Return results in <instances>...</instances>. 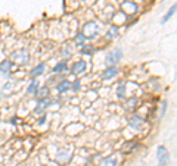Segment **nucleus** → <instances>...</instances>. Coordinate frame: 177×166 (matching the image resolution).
I'll return each mask as SVG.
<instances>
[{
	"label": "nucleus",
	"instance_id": "f257e3e1",
	"mask_svg": "<svg viewBox=\"0 0 177 166\" xmlns=\"http://www.w3.org/2000/svg\"><path fill=\"white\" fill-rule=\"evenodd\" d=\"M97 33H99V27L96 25V22L93 21H90L87 22L84 28H83V35H84V38L86 40H93L97 37Z\"/></svg>",
	"mask_w": 177,
	"mask_h": 166
},
{
	"label": "nucleus",
	"instance_id": "f03ea898",
	"mask_svg": "<svg viewBox=\"0 0 177 166\" xmlns=\"http://www.w3.org/2000/svg\"><path fill=\"white\" fill-rule=\"evenodd\" d=\"M10 59L14 60L15 63H18V65H25L30 60V53H28L27 49H19V50H16V52L12 53Z\"/></svg>",
	"mask_w": 177,
	"mask_h": 166
},
{
	"label": "nucleus",
	"instance_id": "7ed1b4c3",
	"mask_svg": "<svg viewBox=\"0 0 177 166\" xmlns=\"http://www.w3.org/2000/svg\"><path fill=\"white\" fill-rule=\"evenodd\" d=\"M121 59H123V50L121 49H114L112 52H109L106 54V63L109 66H115V63L120 62Z\"/></svg>",
	"mask_w": 177,
	"mask_h": 166
},
{
	"label": "nucleus",
	"instance_id": "20e7f679",
	"mask_svg": "<svg viewBox=\"0 0 177 166\" xmlns=\"http://www.w3.org/2000/svg\"><path fill=\"white\" fill-rule=\"evenodd\" d=\"M168 162H170V154L165 146H159L158 147V166H167Z\"/></svg>",
	"mask_w": 177,
	"mask_h": 166
},
{
	"label": "nucleus",
	"instance_id": "39448f33",
	"mask_svg": "<svg viewBox=\"0 0 177 166\" xmlns=\"http://www.w3.org/2000/svg\"><path fill=\"white\" fill-rule=\"evenodd\" d=\"M117 73H118V68L117 66H108L102 73H101V78H102L103 81H108V80H111V78H114Z\"/></svg>",
	"mask_w": 177,
	"mask_h": 166
},
{
	"label": "nucleus",
	"instance_id": "423d86ee",
	"mask_svg": "<svg viewBox=\"0 0 177 166\" xmlns=\"http://www.w3.org/2000/svg\"><path fill=\"white\" fill-rule=\"evenodd\" d=\"M86 68H87V65H86L84 60H77L72 65V68H71V72L75 73V75H80V73L86 72Z\"/></svg>",
	"mask_w": 177,
	"mask_h": 166
},
{
	"label": "nucleus",
	"instance_id": "0eeeda50",
	"mask_svg": "<svg viewBox=\"0 0 177 166\" xmlns=\"http://www.w3.org/2000/svg\"><path fill=\"white\" fill-rule=\"evenodd\" d=\"M129 124H130V126H131L133 129L139 131V129L142 128V125H143V119L137 118V116H131V118L129 119Z\"/></svg>",
	"mask_w": 177,
	"mask_h": 166
},
{
	"label": "nucleus",
	"instance_id": "6e6552de",
	"mask_svg": "<svg viewBox=\"0 0 177 166\" xmlns=\"http://www.w3.org/2000/svg\"><path fill=\"white\" fill-rule=\"evenodd\" d=\"M115 165H117V159L114 156H108V157L101 160V163H99V166H115Z\"/></svg>",
	"mask_w": 177,
	"mask_h": 166
},
{
	"label": "nucleus",
	"instance_id": "1a4fd4ad",
	"mask_svg": "<svg viewBox=\"0 0 177 166\" xmlns=\"http://www.w3.org/2000/svg\"><path fill=\"white\" fill-rule=\"evenodd\" d=\"M49 105H50V99H49V97H44V99L41 100V101H40V103H39V105H37V109H35V113H40L41 110H44V109H46V107H47Z\"/></svg>",
	"mask_w": 177,
	"mask_h": 166
},
{
	"label": "nucleus",
	"instance_id": "9d476101",
	"mask_svg": "<svg viewBox=\"0 0 177 166\" xmlns=\"http://www.w3.org/2000/svg\"><path fill=\"white\" fill-rule=\"evenodd\" d=\"M176 9H177V5H173V6H171L170 9H168V12H167V14H165V15L163 16V19H161V24H165L167 21L170 19L171 16L176 14Z\"/></svg>",
	"mask_w": 177,
	"mask_h": 166
},
{
	"label": "nucleus",
	"instance_id": "9b49d317",
	"mask_svg": "<svg viewBox=\"0 0 177 166\" xmlns=\"http://www.w3.org/2000/svg\"><path fill=\"white\" fill-rule=\"evenodd\" d=\"M43 71H44V63H39L35 68H33V69H31V77H33V78H35V77L41 75V73H43Z\"/></svg>",
	"mask_w": 177,
	"mask_h": 166
},
{
	"label": "nucleus",
	"instance_id": "f8f14e48",
	"mask_svg": "<svg viewBox=\"0 0 177 166\" xmlns=\"http://www.w3.org/2000/svg\"><path fill=\"white\" fill-rule=\"evenodd\" d=\"M10 68H12V60H3V62L0 63V72L7 73L10 71Z\"/></svg>",
	"mask_w": 177,
	"mask_h": 166
},
{
	"label": "nucleus",
	"instance_id": "ddd939ff",
	"mask_svg": "<svg viewBox=\"0 0 177 166\" xmlns=\"http://www.w3.org/2000/svg\"><path fill=\"white\" fill-rule=\"evenodd\" d=\"M69 88H71V82L69 81H62L61 84H58V87H56V90L59 93H65V91H68Z\"/></svg>",
	"mask_w": 177,
	"mask_h": 166
},
{
	"label": "nucleus",
	"instance_id": "4468645a",
	"mask_svg": "<svg viewBox=\"0 0 177 166\" xmlns=\"http://www.w3.org/2000/svg\"><path fill=\"white\" fill-rule=\"evenodd\" d=\"M37 90H39V82L33 78L31 82H30V85H28V88H27V93L28 94H35L37 93Z\"/></svg>",
	"mask_w": 177,
	"mask_h": 166
},
{
	"label": "nucleus",
	"instance_id": "2eb2a0df",
	"mask_svg": "<svg viewBox=\"0 0 177 166\" xmlns=\"http://www.w3.org/2000/svg\"><path fill=\"white\" fill-rule=\"evenodd\" d=\"M124 94H126V84L120 82L118 87H117V97L118 99H124Z\"/></svg>",
	"mask_w": 177,
	"mask_h": 166
},
{
	"label": "nucleus",
	"instance_id": "dca6fc26",
	"mask_svg": "<svg viewBox=\"0 0 177 166\" xmlns=\"http://www.w3.org/2000/svg\"><path fill=\"white\" fill-rule=\"evenodd\" d=\"M117 35H118V28H117V25H112V27L108 30L106 37H108V38H115Z\"/></svg>",
	"mask_w": 177,
	"mask_h": 166
},
{
	"label": "nucleus",
	"instance_id": "f3484780",
	"mask_svg": "<svg viewBox=\"0 0 177 166\" xmlns=\"http://www.w3.org/2000/svg\"><path fill=\"white\" fill-rule=\"evenodd\" d=\"M67 69V62H59L58 65L53 66V72H61V71H65Z\"/></svg>",
	"mask_w": 177,
	"mask_h": 166
},
{
	"label": "nucleus",
	"instance_id": "a211bd4d",
	"mask_svg": "<svg viewBox=\"0 0 177 166\" xmlns=\"http://www.w3.org/2000/svg\"><path fill=\"white\" fill-rule=\"evenodd\" d=\"M84 41H86V38H84L83 33H78V34H77V37H75V43H77V44H83Z\"/></svg>",
	"mask_w": 177,
	"mask_h": 166
},
{
	"label": "nucleus",
	"instance_id": "6ab92c4d",
	"mask_svg": "<svg viewBox=\"0 0 177 166\" xmlns=\"http://www.w3.org/2000/svg\"><path fill=\"white\" fill-rule=\"evenodd\" d=\"M92 49H93V46H90V44H88V46H84V47H83V50H81V53H84V54L88 53V54H90L92 52H93Z\"/></svg>",
	"mask_w": 177,
	"mask_h": 166
},
{
	"label": "nucleus",
	"instance_id": "aec40b11",
	"mask_svg": "<svg viewBox=\"0 0 177 166\" xmlns=\"http://www.w3.org/2000/svg\"><path fill=\"white\" fill-rule=\"evenodd\" d=\"M47 88H46V87H43V90H40V91H37V93L35 94H39V96H40V97H43V99H44V97H47V96H46V94H47Z\"/></svg>",
	"mask_w": 177,
	"mask_h": 166
},
{
	"label": "nucleus",
	"instance_id": "412c9836",
	"mask_svg": "<svg viewBox=\"0 0 177 166\" xmlns=\"http://www.w3.org/2000/svg\"><path fill=\"white\" fill-rule=\"evenodd\" d=\"M136 146H137L136 143H131V144H129L127 147H123V150H124V152H130V150H133Z\"/></svg>",
	"mask_w": 177,
	"mask_h": 166
},
{
	"label": "nucleus",
	"instance_id": "4be33fe9",
	"mask_svg": "<svg viewBox=\"0 0 177 166\" xmlns=\"http://www.w3.org/2000/svg\"><path fill=\"white\" fill-rule=\"evenodd\" d=\"M71 88L77 91V90L80 88V81H78V80H77V81H74V82H72V85H71Z\"/></svg>",
	"mask_w": 177,
	"mask_h": 166
},
{
	"label": "nucleus",
	"instance_id": "5701e85b",
	"mask_svg": "<svg viewBox=\"0 0 177 166\" xmlns=\"http://www.w3.org/2000/svg\"><path fill=\"white\" fill-rule=\"evenodd\" d=\"M134 103H137V99H136V97H133V99H131L129 103H127V107H129V109H131V106H133Z\"/></svg>",
	"mask_w": 177,
	"mask_h": 166
},
{
	"label": "nucleus",
	"instance_id": "b1692460",
	"mask_svg": "<svg viewBox=\"0 0 177 166\" xmlns=\"http://www.w3.org/2000/svg\"><path fill=\"white\" fill-rule=\"evenodd\" d=\"M165 110H167V101H163V110H161V116L165 113Z\"/></svg>",
	"mask_w": 177,
	"mask_h": 166
},
{
	"label": "nucleus",
	"instance_id": "393cba45",
	"mask_svg": "<svg viewBox=\"0 0 177 166\" xmlns=\"http://www.w3.org/2000/svg\"><path fill=\"white\" fill-rule=\"evenodd\" d=\"M44 119H46V116H43V118L39 121V124H44Z\"/></svg>",
	"mask_w": 177,
	"mask_h": 166
},
{
	"label": "nucleus",
	"instance_id": "a878e982",
	"mask_svg": "<svg viewBox=\"0 0 177 166\" xmlns=\"http://www.w3.org/2000/svg\"><path fill=\"white\" fill-rule=\"evenodd\" d=\"M0 97H2V96H0Z\"/></svg>",
	"mask_w": 177,
	"mask_h": 166
}]
</instances>
